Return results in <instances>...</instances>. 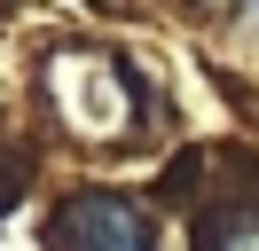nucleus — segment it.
I'll return each instance as SVG.
<instances>
[{"mask_svg":"<svg viewBox=\"0 0 259 251\" xmlns=\"http://www.w3.org/2000/svg\"><path fill=\"white\" fill-rule=\"evenodd\" d=\"M63 243L71 251H149V228L126 196H79L63 212Z\"/></svg>","mask_w":259,"mask_h":251,"instance_id":"obj_1","label":"nucleus"},{"mask_svg":"<svg viewBox=\"0 0 259 251\" xmlns=\"http://www.w3.org/2000/svg\"><path fill=\"white\" fill-rule=\"evenodd\" d=\"M212 251H259V204H251V212H236V220H220Z\"/></svg>","mask_w":259,"mask_h":251,"instance_id":"obj_2","label":"nucleus"}]
</instances>
